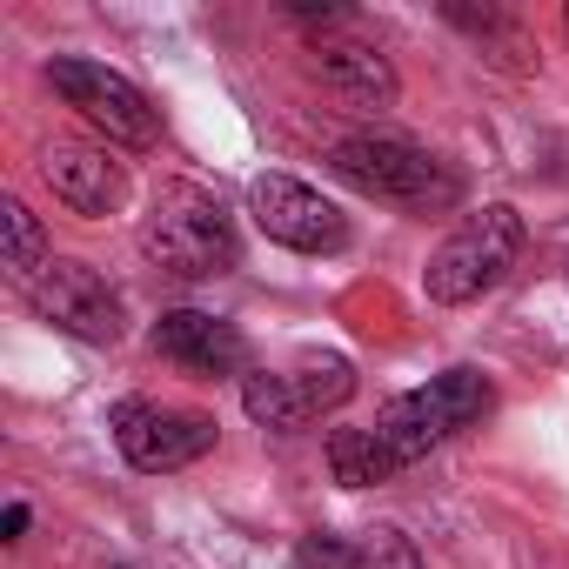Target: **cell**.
Instances as JSON below:
<instances>
[{
    "instance_id": "cell-14",
    "label": "cell",
    "mask_w": 569,
    "mask_h": 569,
    "mask_svg": "<svg viewBox=\"0 0 569 569\" xmlns=\"http://www.w3.org/2000/svg\"><path fill=\"white\" fill-rule=\"evenodd\" d=\"M241 409H248V422H261V429H274V436L309 429V416H302V402H296V389H289V376H281V369L241 376Z\"/></svg>"
},
{
    "instance_id": "cell-17",
    "label": "cell",
    "mask_w": 569,
    "mask_h": 569,
    "mask_svg": "<svg viewBox=\"0 0 569 569\" xmlns=\"http://www.w3.org/2000/svg\"><path fill=\"white\" fill-rule=\"evenodd\" d=\"M296 569H356V542H342L329 529H309L296 542Z\"/></svg>"
},
{
    "instance_id": "cell-3",
    "label": "cell",
    "mask_w": 569,
    "mask_h": 569,
    "mask_svg": "<svg viewBox=\"0 0 569 569\" xmlns=\"http://www.w3.org/2000/svg\"><path fill=\"white\" fill-rule=\"evenodd\" d=\"M141 254L181 281H208V274H228L241 261V241H234V221L214 194L161 188L154 208L141 214Z\"/></svg>"
},
{
    "instance_id": "cell-18",
    "label": "cell",
    "mask_w": 569,
    "mask_h": 569,
    "mask_svg": "<svg viewBox=\"0 0 569 569\" xmlns=\"http://www.w3.org/2000/svg\"><path fill=\"white\" fill-rule=\"evenodd\" d=\"M0 529H8V542H21V529H28V509H21V502H14V509H8V516H0Z\"/></svg>"
},
{
    "instance_id": "cell-13",
    "label": "cell",
    "mask_w": 569,
    "mask_h": 569,
    "mask_svg": "<svg viewBox=\"0 0 569 569\" xmlns=\"http://www.w3.org/2000/svg\"><path fill=\"white\" fill-rule=\"evenodd\" d=\"M329 476L342 489H376L396 476V456L376 442V429H329Z\"/></svg>"
},
{
    "instance_id": "cell-7",
    "label": "cell",
    "mask_w": 569,
    "mask_h": 569,
    "mask_svg": "<svg viewBox=\"0 0 569 569\" xmlns=\"http://www.w3.org/2000/svg\"><path fill=\"white\" fill-rule=\"evenodd\" d=\"M108 429H114V449L134 462V469H148V476H168V469H188V462H201L208 449H214V416H201V409H168V402H114V416H108Z\"/></svg>"
},
{
    "instance_id": "cell-8",
    "label": "cell",
    "mask_w": 569,
    "mask_h": 569,
    "mask_svg": "<svg viewBox=\"0 0 569 569\" xmlns=\"http://www.w3.org/2000/svg\"><path fill=\"white\" fill-rule=\"evenodd\" d=\"M28 302H34L41 322L68 329L74 342H121V296L88 261H48L28 281Z\"/></svg>"
},
{
    "instance_id": "cell-1",
    "label": "cell",
    "mask_w": 569,
    "mask_h": 569,
    "mask_svg": "<svg viewBox=\"0 0 569 569\" xmlns=\"http://www.w3.org/2000/svg\"><path fill=\"white\" fill-rule=\"evenodd\" d=\"M329 168L369 194V201H396V208H416V214H436V208H456L462 201V174L436 154H422L416 141H396V134H349L329 148Z\"/></svg>"
},
{
    "instance_id": "cell-5",
    "label": "cell",
    "mask_w": 569,
    "mask_h": 569,
    "mask_svg": "<svg viewBox=\"0 0 569 569\" xmlns=\"http://www.w3.org/2000/svg\"><path fill=\"white\" fill-rule=\"evenodd\" d=\"M48 81H54V94H61L88 128H101L114 148H154V141H161V121H154L148 94H141L128 74H114V68H101V61H81V54H54V61H48Z\"/></svg>"
},
{
    "instance_id": "cell-6",
    "label": "cell",
    "mask_w": 569,
    "mask_h": 569,
    "mask_svg": "<svg viewBox=\"0 0 569 569\" xmlns=\"http://www.w3.org/2000/svg\"><path fill=\"white\" fill-rule=\"evenodd\" d=\"M248 214L274 248H296V254H342L349 248V214L296 174H261L248 188Z\"/></svg>"
},
{
    "instance_id": "cell-16",
    "label": "cell",
    "mask_w": 569,
    "mask_h": 569,
    "mask_svg": "<svg viewBox=\"0 0 569 569\" xmlns=\"http://www.w3.org/2000/svg\"><path fill=\"white\" fill-rule=\"evenodd\" d=\"M356 569H422V549L396 522H376L356 536Z\"/></svg>"
},
{
    "instance_id": "cell-4",
    "label": "cell",
    "mask_w": 569,
    "mask_h": 569,
    "mask_svg": "<svg viewBox=\"0 0 569 569\" xmlns=\"http://www.w3.org/2000/svg\"><path fill=\"white\" fill-rule=\"evenodd\" d=\"M516 254H522V214L502 208V201H489L482 214H469V221L429 254L422 289H429V302L462 309V302H476L482 289H496V281L516 268Z\"/></svg>"
},
{
    "instance_id": "cell-11",
    "label": "cell",
    "mask_w": 569,
    "mask_h": 569,
    "mask_svg": "<svg viewBox=\"0 0 569 569\" xmlns=\"http://www.w3.org/2000/svg\"><path fill=\"white\" fill-rule=\"evenodd\" d=\"M316 74H322V88H336V94L356 101V108L396 101V68H389L376 48H362V41H322V48H316Z\"/></svg>"
},
{
    "instance_id": "cell-15",
    "label": "cell",
    "mask_w": 569,
    "mask_h": 569,
    "mask_svg": "<svg viewBox=\"0 0 569 569\" xmlns=\"http://www.w3.org/2000/svg\"><path fill=\"white\" fill-rule=\"evenodd\" d=\"M0 221H8V274L28 289V281L54 261V254H48V234H41V221H34L28 201H8V208H0Z\"/></svg>"
},
{
    "instance_id": "cell-12",
    "label": "cell",
    "mask_w": 569,
    "mask_h": 569,
    "mask_svg": "<svg viewBox=\"0 0 569 569\" xmlns=\"http://www.w3.org/2000/svg\"><path fill=\"white\" fill-rule=\"evenodd\" d=\"M281 376H289V389H296V402H302L309 422L329 416V409H342V402L356 396V369H349V356H302L296 369H281Z\"/></svg>"
},
{
    "instance_id": "cell-9",
    "label": "cell",
    "mask_w": 569,
    "mask_h": 569,
    "mask_svg": "<svg viewBox=\"0 0 569 569\" xmlns=\"http://www.w3.org/2000/svg\"><path fill=\"white\" fill-rule=\"evenodd\" d=\"M148 342H154L161 362H174L188 376H241V362H248L241 329L221 322V316H201V309H168Z\"/></svg>"
},
{
    "instance_id": "cell-2",
    "label": "cell",
    "mask_w": 569,
    "mask_h": 569,
    "mask_svg": "<svg viewBox=\"0 0 569 569\" xmlns=\"http://www.w3.org/2000/svg\"><path fill=\"white\" fill-rule=\"evenodd\" d=\"M489 409H496L489 376H476V369H442L436 382H422V389L382 402L369 429H376V442L396 456V469H409V462H422L429 449H442L449 436L476 429Z\"/></svg>"
},
{
    "instance_id": "cell-10",
    "label": "cell",
    "mask_w": 569,
    "mask_h": 569,
    "mask_svg": "<svg viewBox=\"0 0 569 569\" xmlns=\"http://www.w3.org/2000/svg\"><path fill=\"white\" fill-rule=\"evenodd\" d=\"M41 181L54 188L61 208L74 214H114L128 201V174L108 148H81V141H54L41 154Z\"/></svg>"
}]
</instances>
